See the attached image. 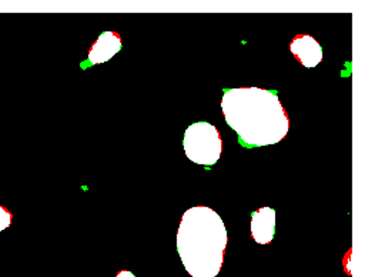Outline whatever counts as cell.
<instances>
[{"instance_id":"2","label":"cell","mask_w":365,"mask_h":277,"mask_svg":"<svg viewBox=\"0 0 365 277\" xmlns=\"http://www.w3.org/2000/svg\"><path fill=\"white\" fill-rule=\"evenodd\" d=\"M228 233L220 214L207 206L184 211L177 231V251L192 277H215L222 267Z\"/></svg>"},{"instance_id":"8","label":"cell","mask_w":365,"mask_h":277,"mask_svg":"<svg viewBox=\"0 0 365 277\" xmlns=\"http://www.w3.org/2000/svg\"><path fill=\"white\" fill-rule=\"evenodd\" d=\"M115 277H135V276L131 271H128V270H121V271H118L115 274Z\"/></svg>"},{"instance_id":"4","label":"cell","mask_w":365,"mask_h":277,"mask_svg":"<svg viewBox=\"0 0 365 277\" xmlns=\"http://www.w3.org/2000/svg\"><path fill=\"white\" fill-rule=\"evenodd\" d=\"M289 50L305 67H315L322 60V47L309 34H297L289 43Z\"/></svg>"},{"instance_id":"5","label":"cell","mask_w":365,"mask_h":277,"mask_svg":"<svg viewBox=\"0 0 365 277\" xmlns=\"http://www.w3.org/2000/svg\"><path fill=\"white\" fill-rule=\"evenodd\" d=\"M121 49V37L115 31H104L91 44L87 60L91 64H100L108 61Z\"/></svg>"},{"instance_id":"1","label":"cell","mask_w":365,"mask_h":277,"mask_svg":"<svg viewBox=\"0 0 365 277\" xmlns=\"http://www.w3.org/2000/svg\"><path fill=\"white\" fill-rule=\"evenodd\" d=\"M221 109L227 124L247 147L279 143L289 130L288 114L277 93L261 87L224 91Z\"/></svg>"},{"instance_id":"7","label":"cell","mask_w":365,"mask_h":277,"mask_svg":"<svg viewBox=\"0 0 365 277\" xmlns=\"http://www.w3.org/2000/svg\"><path fill=\"white\" fill-rule=\"evenodd\" d=\"M11 218L13 214L4 206L0 204V231L6 230L11 224Z\"/></svg>"},{"instance_id":"6","label":"cell","mask_w":365,"mask_h":277,"mask_svg":"<svg viewBox=\"0 0 365 277\" xmlns=\"http://www.w3.org/2000/svg\"><path fill=\"white\" fill-rule=\"evenodd\" d=\"M275 234V210L261 207L251 216V236L258 244H268Z\"/></svg>"},{"instance_id":"3","label":"cell","mask_w":365,"mask_h":277,"mask_svg":"<svg viewBox=\"0 0 365 277\" xmlns=\"http://www.w3.org/2000/svg\"><path fill=\"white\" fill-rule=\"evenodd\" d=\"M185 156L201 166H212L222 153V140L217 127L208 121H197L187 127L182 138Z\"/></svg>"}]
</instances>
